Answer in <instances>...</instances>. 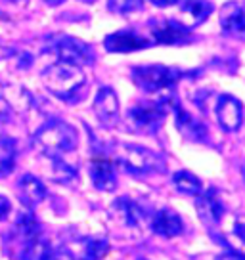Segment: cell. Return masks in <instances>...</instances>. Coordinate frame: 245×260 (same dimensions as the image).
<instances>
[{
  "label": "cell",
  "instance_id": "6da1fadb",
  "mask_svg": "<svg viewBox=\"0 0 245 260\" xmlns=\"http://www.w3.org/2000/svg\"><path fill=\"white\" fill-rule=\"evenodd\" d=\"M42 84L57 100L73 104L82 98L86 88V75L79 65L57 61L42 71Z\"/></svg>",
  "mask_w": 245,
  "mask_h": 260
},
{
  "label": "cell",
  "instance_id": "7a4b0ae2",
  "mask_svg": "<svg viewBox=\"0 0 245 260\" xmlns=\"http://www.w3.org/2000/svg\"><path fill=\"white\" fill-rule=\"evenodd\" d=\"M178 100L174 96V92L169 90L165 94H159L156 100L151 102H140L138 106L131 107L127 111L125 122L131 132L136 134H156L157 130L161 128V124L167 119L169 109H172V106Z\"/></svg>",
  "mask_w": 245,
  "mask_h": 260
},
{
  "label": "cell",
  "instance_id": "3957f363",
  "mask_svg": "<svg viewBox=\"0 0 245 260\" xmlns=\"http://www.w3.org/2000/svg\"><path fill=\"white\" fill-rule=\"evenodd\" d=\"M79 146V134L66 121H50L33 136V147L39 153L54 159H66Z\"/></svg>",
  "mask_w": 245,
  "mask_h": 260
},
{
  "label": "cell",
  "instance_id": "277c9868",
  "mask_svg": "<svg viewBox=\"0 0 245 260\" xmlns=\"http://www.w3.org/2000/svg\"><path fill=\"white\" fill-rule=\"evenodd\" d=\"M113 159L131 174H159L167 171V162L163 155L144 146L132 144H113L111 146Z\"/></svg>",
  "mask_w": 245,
  "mask_h": 260
},
{
  "label": "cell",
  "instance_id": "5b68a950",
  "mask_svg": "<svg viewBox=\"0 0 245 260\" xmlns=\"http://www.w3.org/2000/svg\"><path fill=\"white\" fill-rule=\"evenodd\" d=\"M132 81L147 94H165L176 86V82L184 77V73L176 67H167V65H138L132 69Z\"/></svg>",
  "mask_w": 245,
  "mask_h": 260
},
{
  "label": "cell",
  "instance_id": "8992f818",
  "mask_svg": "<svg viewBox=\"0 0 245 260\" xmlns=\"http://www.w3.org/2000/svg\"><path fill=\"white\" fill-rule=\"evenodd\" d=\"M48 48L50 52L56 54L59 61H67V63L79 65V67L94 63V59H96L94 52L86 42L69 37V35H57L54 39H50Z\"/></svg>",
  "mask_w": 245,
  "mask_h": 260
},
{
  "label": "cell",
  "instance_id": "52a82bcc",
  "mask_svg": "<svg viewBox=\"0 0 245 260\" xmlns=\"http://www.w3.org/2000/svg\"><path fill=\"white\" fill-rule=\"evenodd\" d=\"M107 214H109V222L117 230H127V232H136V230L140 232L146 220V211L129 197L115 199Z\"/></svg>",
  "mask_w": 245,
  "mask_h": 260
},
{
  "label": "cell",
  "instance_id": "ba28073f",
  "mask_svg": "<svg viewBox=\"0 0 245 260\" xmlns=\"http://www.w3.org/2000/svg\"><path fill=\"white\" fill-rule=\"evenodd\" d=\"M151 29V41L157 44H186L192 41L190 29L184 23H180L178 19H167V17H156L149 21Z\"/></svg>",
  "mask_w": 245,
  "mask_h": 260
},
{
  "label": "cell",
  "instance_id": "9c48e42d",
  "mask_svg": "<svg viewBox=\"0 0 245 260\" xmlns=\"http://www.w3.org/2000/svg\"><path fill=\"white\" fill-rule=\"evenodd\" d=\"M196 211L199 214L201 222L205 224V228L212 234V232H217L221 228L222 216H224L226 209H224V203H222L219 191L215 187H211L207 191L203 189L201 195H197Z\"/></svg>",
  "mask_w": 245,
  "mask_h": 260
},
{
  "label": "cell",
  "instance_id": "30bf717a",
  "mask_svg": "<svg viewBox=\"0 0 245 260\" xmlns=\"http://www.w3.org/2000/svg\"><path fill=\"white\" fill-rule=\"evenodd\" d=\"M215 113H217V121L224 132H237L243 124V104H241V100H237L232 94H221L217 98Z\"/></svg>",
  "mask_w": 245,
  "mask_h": 260
},
{
  "label": "cell",
  "instance_id": "8fae6325",
  "mask_svg": "<svg viewBox=\"0 0 245 260\" xmlns=\"http://www.w3.org/2000/svg\"><path fill=\"white\" fill-rule=\"evenodd\" d=\"M92 109H94V115L104 126L107 128H113L115 124L121 119V111H119V100H117V94H115L113 88L109 86H102V88L96 92V98L92 102Z\"/></svg>",
  "mask_w": 245,
  "mask_h": 260
},
{
  "label": "cell",
  "instance_id": "7c38bea8",
  "mask_svg": "<svg viewBox=\"0 0 245 260\" xmlns=\"http://www.w3.org/2000/svg\"><path fill=\"white\" fill-rule=\"evenodd\" d=\"M154 41H147L146 37H142L134 31H115L111 35H107L104 46L107 52L113 54H129V52H138V50H146L147 46H151Z\"/></svg>",
  "mask_w": 245,
  "mask_h": 260
},
{
  "label": "cell",
  "instance_id": "4fadbf2b",
  "mask_svg": "<svg viewBox=\"0 0 245 260\" xmlns=\"http://www.w3.org/2000/svg\"><path fill=\"white\" fill-rule=\"evenodd\" d=\"M221 29L226 37L245 41V4L243 2H226L221 10Z\"/></svg>",
  "mask_w": 245,
  "mask_h": 260
},
{
  "label": "cell",
  "instance_id": "5bb4252c",
  "mask_svg": "<svg viewBox=\"0 0 245 260\" xmlns=\"http://www.w3.org/2000/svg\"><path fill=\"white\" fill-rule=\"evenodd\" d=\"M172 111H174L176 128L184 138L190 140V142H205L207 140V126L197 117L186 111L178 102L172 106Z\"/></svg>",
  "mask_w": 245,
  "mask_h": 260
},
{
  "label": "cell",
  "instance_id": "9a60e30c",
  "mask_svg": "<svg viewBox=\"0 0 245 260\" xmlns=\"http://www.w3.org/2000/svg\"><path fill=\"white\" fill-rule=\"evenodd\" d=\"M90 180L100 191H113L117 187L113 161L106 155H98L90 161Z\"/></svg>",
  "mask_w": 245,
  "mask_h": 260
},
{
  "label": "cell",
  "instance_id": "2e32d148",
  "mask_svg": "<svg viewBox=\"0 0 245 260\" xmlns=\"http://www.w3.org/2000/svg\"><path fill=\"white\" fill-rule=\"evenodd\" d=\"M149 226L154 230V234L161 237H176L184 232V222L178 212H174L172 209H159L151 216Z\"/></svg>",
  "mask_w": 245,
  "mask_h": 260
},
{
  "label": "cell",
  "instance_id": "e0dca14e",
  "mask_svg": "<svg viewBox=\"0 0 245 260\" xmlns=\"http://www.w3.org/2000/svg\"><path fill=\"white\" fill-rule=\"evenodd\" d=\"M212 10H215V6H212L211 0H182L180 16L184 19L180 23H184L188 29H194L211 17Z\"/></svg>",
  "mask_w": 245,
  "mask_h": 260
},
{
  "label": "cell",
  "instance_id": "ac0fdd59",
  "mask_svg": "<svg viewBox=\"0 0 245 260\" xmlns=\"http://www.w3.org/2000/svg\"><path fill=\"white\" fill-rule=\"evenodd\" d=\"M17 195L25 207H35L46 199V187L41 180L33 174H25L17 182Z\"/></svg>",
  "mask_w": 245,
  "mask_h": 260
},
{
  "label": "cell",
  "instance_id": "d6986e66",
  "mask_svg": "<svg viewBox=\"0 0 245 260\" xmlns=\"http://www.w3.org/2000/svg\"><path fill=\"white\" fill-rule=\"evenodd\" d=\"M19 260H52L54 258V249L52 245L44 239L42 236L35 237V239H29L21 245L19 249V254H17Z\"/></svg>",
  "mask_w": 245,
  "mask_h": 260
},
{
  "label": "cell",
  "instance_id": "ffe728a7",
  "mask_svg": "<svg viewBox=\"0 0 245 260\" xmlns=\"http://www.w3.org/2000/svg\"><path fill=\"white\" fill-rule=\"evenodd\" d=\"M109 254V243L104 237H86L79 241V258L102 260Z\"/></svg>",
  "mask_w": 245,
  "mask_h": 260
},
{
  "label": "cell",
  "instance_id": "44dd1931",
  "mask_svg": "<svg viewBox=\"0 0 245 260\" xmlns=\"http://www.w3.org/2000/svg\"><path fill=\"white\" fill-rule=\"evenodd\" d=\"M172 184L176 187V191L190 197H197L203 193V182L197 178L194 172L190 171H178L172 174Z\"/></svg>",
  "mask_w": 245,
  "mask_h": 260
},
{
  "label": "cell",
  "instance_id": "7402d4cb",
  "mask_svg": "<svg viewBox=\"0 0 245 260\" xmlns=\"http://www.w3.org/2000/svg\"><path fill=\"white\" fill-rule=\"evenodd\" d=\"M17 161V146L12 138H0V176H8Z\"/></svg>",
  "mask_w": 245,
  "mask_h": 260
},
{
  "label": "cell",
  "instance_id": "603a6c76",
  "mask_svg": "<svg viewBox=\"0 0 245 260\" xmlns=\"http://www.w3.org/2000/svg\"><path fill=\"white\" fill-rule=\"evenodd\" d=\"M142 6H144V0H107V10L119 16H129V14L140 12Z\"/></svg>",
  "mask_w": 245,
  "mask_h": 260
},
{
  "label": "cell",
  "instance_id": "cb8c5ba5",
  "mask_svg": "<svg viewBox=\"0 0 245 260\" xmlns=\"http://www.w3.org/2000/svg\"><path fill=\"white\" fill-rule=\"evenodd\" d=\"M232 234L245 243V212H239L234 216V222H232Z\"/></svg>",
  "mask_w": 245,
  "mask_h": 260
},
{
  "label": "cell",
  "instance_id": "d4e9b609",
  "mask_svg": "<svg viewBox=\"0 0 245 260\" xmlns=\"http://www.w3.org/2000/svg\"><path fill=\"white\" fill-rule=\"evenodd\" d=\"M192 260H236L230 254H217V252H201V254H194Z\"/></svg>",
  "mask_w": 245,
  "mask_h": 260
},
{
  "label": "cell",
  "instance_id": "484cf974",
  "mask_svg": "<svg viewBox=\"0 0 245 260\" xmlns=\"http://www.w3.org/2000/svg\"><path fill=\"white\" fill-rule=\"evenodd\" d=\"M52 260H75V254L66 247H59V249H54V258Z\"/></svg>",
  "mask_w": 245,
  "mask_h": 260
},
{
  "label": "cell",
  "instance_id": "4316f807",
  "mask_svg": "<svg viewBox=\"0 0 245 260\" xmlns=\"http://www.w3.org/2000/svg\"><path fill=\"white\" fill-rule=\"evenodd\" d=\"M10 211H12V205H10V201L4 197V195H0V220L6 218L10 214Z\"/></svg>",
  "mask_w": 245,
  "mask_h": 260
},
{
  "label": "cell",
  "instance_id": "83f0119b",
  "mask_svg": "<svg viewBox=\"0 0 245 260\" xmlns=\"http://www.w3.org/2000/svg\"><path fill=\"white\" fill-rule=\"evenodd\" d=\"M10 115H12V107H10V104L4 100V98L0 96V119H10Z\"/></svg>",
  "mask_w": 245,
  "mask_h": 260
},
{
  "label": "cell",
  "instance_id": "f1b7e54d",
  "mask_svg": "<svg viewBox=\"0 0 245 260\" xmlns=\"http://www.w3.org/2000/svg\"><path fill=\"white\" fill-rule=\"evenodd\" d=\"M14 54H16V50H14V48L0 44V61H2V59H8V57H12Z\"/></svg>",
  "mask_w": 245,
  "mask_h": 260
},
{
  "label": "cell",
  "instance_id": "f546056e",
  "mask_svg": "<svg viewBox=\"0 0 245 260\" xmlns=\"http://www.w3.org/2000/svg\"><path fill=\"white\" fill-rule=\"evenodd\" d=\"M151 4H156L159 8H167V6H172V4H176L178 0H149Z\"/></svg>",
  "mask_w": 245,
  "mask_h": 260
},
{
  "label": "cell",
  "instance_id": "4dcf8cb0",
  "mask_svg": "<svg viewBox=\"0 0 245 260\" xmlns=\"http://www.w3.org/2000/svg\"><path fill=\"white\" fill-rule=\"evenodd\" d=\"M48 6H59V4H64L66 0H44Z\"/></svg>",
  "mask_w": 245,
  "mask_h": 260
},
{
  "label": "cell",
  "instance_id": "1f68e13d",
  "mask_svg": "<svg viewBox=\"0 0 245 260\" xmlns=\"http://www.w3.org/2000/svg\"><path fill=\"white\" fill-rule=\"evenodd\" d=\"M6 2H12V4H21V2H25V0H6Z\"/></svg>",
  "mask_w": 245,
  "mask_h": 260
},
{
  "label": "cell",
  "instance_id": "d6a6232c",
  "mask_svg": "<svg viewBox=\"0 0 245 260\" xmlns=\"http://www.w3.org/2000/svg\"><path fill=\"white\" fill-rule=\"evenodd\" d=\"M241 176H243V182H245V162L241 165Z\"/></svg>",
  "mask_w": 245,
  "mask_h": 260
},
{
  "label": "cell",
  "instance_id": "836d02e7",
  "mask_svg": "<svg viewBox=\"0 0 245 260\" xmlns=\"http://www.w3.org/2000/svg\"><path fill=\"white\" fill-rule=\"evenodd\" d=\"M142 260H144V258H142Z\"/></svg>",
  "mask_w": 245,
  "mask_h": 260
}]
</instances>
